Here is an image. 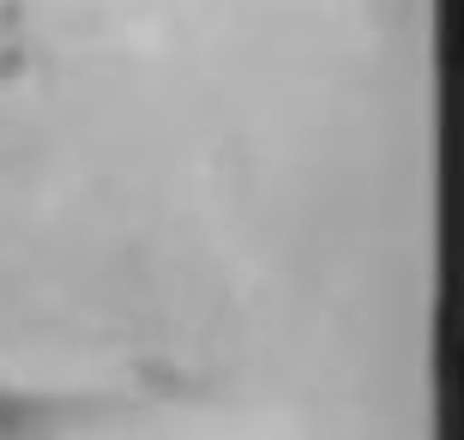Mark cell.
Returning a JSON list of instances; mask_svg holds the SVG:
<instances>
[{"instance_id": "1", "label": "cell", "mask_w": 464, "mask_h": 440, "mask_svg": "<svg viewBox=\"0 0 464 440\" xmlns=\"http://www.w3.org/2000/svg\"><path fill=\"white\" fill-rule=\"evenodd\" d=\"M434 0H0V440H429Z\"/></svg>"}]
</instances>
